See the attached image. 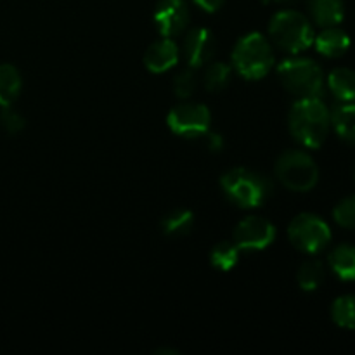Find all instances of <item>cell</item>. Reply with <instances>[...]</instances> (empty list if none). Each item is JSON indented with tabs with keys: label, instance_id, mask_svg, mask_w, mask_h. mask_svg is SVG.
<instances>
[{
	"label": "cell",
	"instance_id": "obj_1",
	"mask_svg": "<svg viewBox=\"0 0 355 355\" xmlns=\"http://www.w3.org/2000/svg\"><path fill=\"white\" fill-rule=\"evenodd\" d=\"M331 114L319 97L298 99L290 111V130L300 144L319 148L326 141Z\"/></svg>",
	"mask_w": 355,
	"mask_h": 355
},
{
	"label": "cell",
	"instance_id": "obj_2",
	"mask_svg": "<svg viewBox=\"0 0 355 355\" xmlns=\"http://www.w3.org/2000/svg\"><path fill=\"white\" fill-rule=\"evenodd\" d=\"M229 200L241 208L260 207L270 196V180L262 173L250 168H232L224 173L220 180Z\"/></svg>",
	"mask_w": 355,
	"mask_h": 355
},
{
	"label": "cell",
	"instance_id": "obj_3",
	"mask_svg": "<svg viewBox=\"0 0 355 355\" xmlns=\"http://www.w3.org/2000/svg\"><path fill=\"white\" fill-rule=\"evenodd\" d=\"M269 33L274 44L283 51L297 54L314 42V31L307 17L297 10H281L270 19Z\"/></svg>",
	"mask_w": 355,
	"mask_h": 355
},
{
	"label": "cell",
	"instance_id": "obj_4",
	"mask_svg": "<svg viewBox=\"0 0 355 355\" xmlns=\"http://www.w3.org/2000/svg\"><path fill=\"white\" fill-rule=\"evenodd\" d=\"M232 62L241 76L248 80L263 78L274 64L272 47L260 33H250L236 44Z\"/></svg>",
	"mask_w": 355,
	"mask_h": 355
},
{
	"label": "cell",
	"instance_id": "obj_5",
	"mask_svg": "<svg viewBox=\"0 0 355 355\" xmlns=\"http://www.w3.org/2000/svg\"><path fill=\"white\" fill-rule=\"evenodd\" d=\"M281 83L288 92L305 99V97H319L322 92V69L312 59H288L277 68Z\"/></svg>",
	"mask_w": 355,
	"mask_h": 355
},
{
	"label": "cell",
	"instance_id": "obj_6",
	"mask_svg": "<svg viewBox=\"0 0 355 355\" xmlns=\"http://www.w3.org/2000/svg\"><path fill=\"white\" fill-rule=\"evenodd\" d=\"M276 175L288 189L305 193L318 184L319 170L307 153L290 149V151H284L277 159Z\"/></svg>",
	"mask_w": 355,
	"mask_h": 355
},
{
	"label": "cell",
	"instance_id": "obj_7",
	"mask_svg": "<svg viewBox=\"0 0 355 355\" xmlns=\"http://www.w3.org/2000/svg\"><path fill=\"white\" fill-rule=\"evenodd\" d=\"M291 245L304 253H319L331 241L328 224L318 215L302 214L291 220L288 227Z\"/></svg>",
	"mask_w": 355,
	"mask_h": 355
},
{
	"label": "cell",
	"instance_id": "obj_8",
	"mask_svg": "<svg viewBox=\"0 0 355 355\" xmlns=\"http://www.w3.org/2000/svg\"><path fill=\"white\" fill-rule=\"evenodd\" d=\"M168 127L184 137H201L210 130L211 114L203 104H179L168 113Z\"/></svg>",
	"mask_w": 355,
	"mask_h": 355
},
{
	"label": "cell",
	"instance_id": "obj_9",
	"mask_svg": "<svg viewBox=\"0 0 355 355\" xmlns=\"http://www.w3.org/2000/svg\"><path fill=\"white\" fill-rule=\"evenodd\" d=\"M276 238V227L267 218L246 217L238 224L234 231V243L239 250H263L270 245Z\"/></svg>",
	"mask_w": 355,
	"mask_h": 355
},
{
	"label": "cell",
	"instance_id": "obj_10",
	"mask_svg": "<svg viewBox=\"0 0 355 355\" xmlns=\"http://www.w3.org/2000/svg\"><path fill=\"white\" fill-rule=\"evenodd\" d=\"M189 21L186 0H159L155 9V24L163 37H175Z\"/></svg>",
	"mask_w": 355,
	"mask_h": 355
},
{
	"label": "cell",
	"instance_id": "obj_11",
	"mask_svg": "<svg viewBox=\"0 0 355 355\" xmlns=\"http://www.w3.org/2000/svg\"><path fill=\"white\" fill-rule=\"evenodd\" d=\"M215 38L207 28H194L187 33L184 40V55L189 68L196 69L203 64H208L215 54Z\"/></svg>",
	"mask_w": 355,
	"mask_h": 355
},
{
	"label": "cell",
	"instance_id": "obj_12",
	"mask_svg": "<svg viewBox=\"0 0 355 355\" xmlns=\"http://www.w3.org/2000/svg\"><path fill=\"white\" fill-rule=\"evenodd\" d=\"M179 61V49L168 37L156 40L148 47L144 54V64L149 71L163 73L177 64Z\"/></svg>",
	"mask_w": 355,
	"mask_h": 355
},
{
	"label": "cell",
	"instance_id": "obj_13",
	"mask_svg": "<svg viewBox=\"0 0 355 355\" xmlns=\"http://www.w3.org/2000/svg\"><path fill=\"white\" fill-rule=\"evenodd\" d=\"M350 47V37L336 26H328L315 38V49L326 58H340Z\"/></svg>",
	"mask_w": 355,
	"mask_h": 355
},
{
	"label": "cell",
	"instance_id": "obj_14",
	"mask_svg": "<svg viewBox=\"0 0 355 355\" xmlns=\"http://www.w3.org/2000/svg\"><path fill=\"white\" fill-rule=\"evenodd\" d=\"M309 9L315 23L322 28L336 26L345 14L343 0H309Z\"/></svg>",
	"mask_w": 355,
	"mask_h": 355
},
{
	"label": "cell",
	"instance_id": "obj_15",
	"mask_svg": "<svg viewBox=\"0 0 355 355\" xmlns=\"http://www.w3.org/2000/svg\"><path fill=\"white\" fill-rule=\"evenodd\" d=\"M329 267L343 281H355V248L340 245L329 253Z\"/></svg>",
	"mask_w": 355,
	"mask_h": 355
},
{
	"label": "cell",
	"instance_id": "obj_16",
	"mask_svg": "<svg viewBox=\"0 0 355 355\" xmlns=\"http://www.w3.org/2000/svg\"><path fill=\"white\" fill-rule=\"evenodd\" d=\"M328 85L336 99L343 103L355 101V71L349 68H336L329 73Z\"/></svg>",
	"mask_w": 355,
	"mask_h": 355
},
{
	"label": "cell",
	"instance_id": "obj_17",
	"mask_svg": "<svg viewBox=\"0 0 355 355\" xmlns=\"http://www.w3.org/2000/svg\"><path fill=\"white\" fill-rule=\"evenodd\" d=\"M331 125L336 134L347 142L355 144V104L343 103L333 110Z\"/></svg>",
	"mask_w": 355,
	"mask_h": 355
},
{
	"label": "cell",
	"instance_id": "obj_18",
	"mask_svg": "<svg viewBox=\"0 0 355 355\" xmlns=\"http://www.w3.org/2000/svg\"><path fill=\"white\" fill-rule=\"evenodd\" d=\"M21 92V75L12 64H0V106H10Z\"/></svg>",
	"mask_w": 355,
	"mask_h": 355
},
{
	"label": "cell",
	"instance_id": "obj_19",
	"mask_svg": "<svg viewBox=\"0 0 355 355\" xmlns=\"http://www.w3.org/2000/svg\"><path fill=\"white\" fill-rule=\"evenodd\" d=\"M194 215L189 210H173L162 220L163 232L173 238H180L193 231Z\"/></svg>",
	"mask_w": 355,
	"mask_h": 355
},
{
	"label": "cell",
	"instance_id": "obj_20",
	"mask_svg": "<svg viewBox=\"0 0 355 355\" xmlns=\"http://www.w3.org/2000/svg\"><path fill=\"white\" fill-rule=\"evenodd\" d=\"M324 266H322L319 260H307L300 266L297 274L298 284H300L302 290L305 291H314L324 281Z\"/></svg>",
	"mask_w": 355,
	"mask_h": 355
},
{
	"label": "cell",
	"instance_id": "obj_21",
	"mask_svg": "<svg viewBox=\"0 0 355 355\" xmlns=\"http://www.w3.org/2000/svg\"><path fill=\"white\" fill-rule=\"evenodd\" d=\"M331 318L340 328L355 329V295L336 298L331 307Z\"/></svg>",
	"mask_w": 355,
	"mask_h": 355
},
{
	"label": "cell",
	"instance_id": "obj_22",
	"mask_svg": "<svg viewBox=\"0 0 355 355\" xmlns=\"http://www.w3.org/2000/svg\"><path fill=\"white\" fill-rule=\"evenodd\" d=\"M239 248L234 241H222L211 250V263L220 270H231L238 263Z\"/></svg>",
	"mask_w": 355,
	"mask_h": 355
},
{
	"label": "cell",
	"instance_id": "obj_23",
	"mask_svg": "<svg viewBox=\"0 0 355 355\" xmlns=\"http://www.w3.org/2000/svg\"><path fill=\"white\" fill-rule=\"evenodd\" d=\"M231 80V68L225 62H211L205 71V87L210 92H220L229 85Z\"/></svg>",
	"mask_w": 355,
	"mask_h": 355
},
{
	"label": "cell",
	"instance_id": "obj_24",
	"mask_svg": "<svg viewBox=\"0 0 355 355\" xmlns=\"http://www.w3.org/2000/svg\"><path fill=\"white\" fill-rule=\"evenodd\" d=\"M333 217L338 225L355 231V196H349L340 201L333 210Z\"/></svg>",
	"mask_w": 355,
	"mask_h": 355
},
{
	"label": "cell",
	"instance_id": "obj_25",
	"mask_svg": "<svg viewBox=\"0 0 355 355\" xmlns=\"http://www.w3.org/2000/svg\"><path fill=\"white\" fill-rule=\"evenodd\" d=\"M196 90V75H194L193 68L184 69L173 80V92L180 99H187V97L193 96V92Z\"/></svg>",
	"mask_w": 355,
	"mask_h": 355
},
{
	"label": "cell",
	"instance_id": "obj_26",
	"mask_svg": "<svg viewBox=\"0 0 355 355\" xmlns=\"http://www.w3.org/2000/svg\"><path fill=\"white\" fill-rule=\"evenodd\" d=\"M0 125L9 134H19L24 128V118L17 111L10 110V106H6L0 113Z\"/></svg>",
	"mask_w": 355,
	"mask_h": 355
},
{
	"label": "cell",
	"instance_id": "obj_27",
	"mask_svg": "<svg viewBox=\"0 0 355 355\" xmlns=\"http://www.w3.org/2000/svg\"><path fill=\"white\" fill-rule=\"evenodd\" d=\"M205 137H207L208 148H210L211 151H220L222 146H224V139H222L220 135H218V134H205Z\"/></svg>",
	"mask_w": 355,
	"mask_h": 355
},
{
	"label": "cell",
	"instance_id": "obj_28",
	"mask_svg": "<svg viewBox=\"0 0 355 355\" xmlns=\"http://www.w3.org/2000/svg\"><path fill=\"white\" fill-rule=\"evenodd\" d=\"M194 2H196L201 9L208 10V12H214V10L220 9L224 0H194Z\"/></svg>",
	"mask_w": 355,
	"mask_h": 355
},
{
	"label": "cell",
	"instance_id": "obj_29",
	"mask_svg": "<svg viewBox=\"0 0 355 355\" xmlns=\"http://www.w3.org/2000/svg\"><path fill=\"white\" fill-rule=\"evenodd\" d=\"M263 2H272V3H279V6H286V3H295L297 0H263Z\"/></svg>",
	"mask_w": 355,
	"mask_h": 355
}]
</instances>
